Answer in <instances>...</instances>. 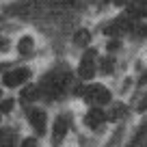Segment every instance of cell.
<instances>
[{
    "label": "cell",
    "instance_id": "2",
    "mask_svg": "<svg viewBox=\"0 0 147 147\" xmlns=\"http://www.w3.org/2000/svg\"><path fill=\"white\" fill-rule=\"evenodd\" d=\"M82 97L93 106H104L110 102V91L102 84H91V87L82 89Z\"/></svg>",
    "mask_w": 147,
    "mask_h": 147
},
{
    "label": "cell",
    "instance_id": "12",
    "mask_svg": "<svg viewBox=\"0 0 147 147\" xmlns=\"http://www.w3.org/2000/svg\"><path fill=\"white\" fill-rule=\"evenodd\" d=\"M106 48H108V52H115V50H119L121 48V41H119V37H113L108 43H106Z\"/></svg>",
    "mask_w": 147,
    "mask_h": 147
},
{
    "label": "cell",
    "instance_id": "17",
    "mask_svg": "<svg viewBox=\"0 0 147 147\" xmlns=\"http://www.w3.org/2000/svg\"><path fill=\"white\" fill-rule=\"evenodd\" d=\"M138 84H147V71H143V76H141V80H138Z\"/></svg>",
    "mask_w": 147,
    "mask_h": 147
},
{
    "label": "cell",
    "instance_id": "18",
    "mask_svg": "<svg viewBox=\"0 0 147 147\" xmlns=\"http://www.w3.org/2000/svg\"><path fill=\"white\" fill-rule=\"evenodd\" d=\"M0 147H5V145H0Z\"/></svg>",
    "mask_w": 147,
    "mask_h": 147
},
{
    "label": "cell",
    "instance_id": "13",
    "mask_svg": "<svg viewBox=\"0 0 147 147\" xmlns=\"http://www.w3.org/2000/svg\"><path fill=\"white\" fill-rule=\"evenodd\" d=\"M11 108H13V100H7V102L0 104V110H2V113H9Z\"/></svg>",
    "mask_w": 147,
    "mask_h": 147
},
{
    "label": "cell",
    "instance_id": "1",
    "mask_svg": "<svg viewBox=\"0 0 147 147\" xmlns=\"http://www.w3.org/2000/svg\"><path fill=\"white\" fill-rule=\"evenodd\" d=\"M69 78H71V76H69L67 69H65V71H52L41 80L39 91H43V95L50 97V100H56V97H61L65 93V89L69 87Z\"/></svg>",
    "mask_w": 147,
    "mask_h": 147
},
{
    "label": "cell",
    "instance_id": "16",
    "mask_svg": "<svg viewBox=\"0 0 147 147\" xmlns=\"http://www.w3.org/2000/svg\"><path fill=\"white\" fill-rule=\"evenodd\" d=\"M115 7H123V5H130V0H113Z\"/></svg>",
    "mask_w": 147,
    "mask_h": 147
},
{
    "label": "cell",
    "instance_id": "10",
    "mask_svg": "<svg viewBox=\"0 0 147 147\" xmlns=\"http://www.w3.org/2000/svg\"><path fill=\"white\" fill-rule=\"evenodd\" d=\"M89 39H91V35H89V30H84V28H82V30H78L76 35H74V43H76L78 48H80V46H87Z\"/></svg>",
    "mask_w": 147,
    "mask_h": 147
},
{
    "label": "cell",
    "instance_id": "8",
    "mask_svg": "<svg viewBox=\"0 0 147 147\" xmlns=\"http://www.w3.org/2000/svg\"><path fill=\"white\" fill-rule=\"evenodd\" d=\"M15 50H18L22 56H30V54H32V50H35V39H32L30 35H24L22 39L18 41Z\"/></svg>",
    "mask_w": 147,
    "mask_h": 147
},
{
    "label": "cell",
    "instance_id": "15",
    "mask_svg": "<svg viewBox=\"0 0 147 147\" xmlns=\"http://www.w3.org/2000/svg\"><path fill=\"white\" fill-rule=\"evenodd\" d=\"M138 110H141V113H143V110H147V95L141 100V104H138Z\"/></svg>",
    "mask_w": 147,
    "mask_h": 147
},
{
    "label": "cell",
    "instance_id": "14",
    "mask_svg": "<svg viewBox=\"0 0 147 147\" xmlns=\"http://www.w3.org/2000/svg\"><path fill=\"white\" fill-rule=\"evenodd\" d=\"M11 48V43L7 41V39H0V52H7Z\"/></svg>",
    "mask_w": 147,
    "mask_h": 147
},
{
    "label": "cell",
    "instance_id": "6",
    "mask_svg": "<svg viewBox=\"0 0 147 147\" xmlns=\"http://www.w3.org/2000/svg\"><path fill=\"white\" fill-rule=\"evenodd\" d=\"M67 130H69L67 119H65L63 115H61V117H56L54 128H52V145H54V147H59L61 143H63V138L67 136Z\"/></svg>",
    "mask_w": 147,
    "mask_h": 147
},
{
    "label": "cell",
    "instance_id": "5",
    "mask_svg": "<svg viewBox=\"0 0 147 147\" xmlns=\"http://www.w3.org/2000/svg\"><path fill=\"white\" fill-rule=\"evenodd\" d=\"M26 117H28V121H30V125L35 128L37 134H43V132H46L48 117H46V113H43L41 108H28L26 110Z\"/></svg>",
    "mask_w": 147,
    "mask_h": 147
},
{
    "label": "cell",
    "instance_id": "9",
    "mask_svg": "<svg viewBox=\"0 0 147 147\" xmlns=\"http://www.w3.org/2000/svg\"><path fill=\"white\" fill-rule=\"evenodd\" d=\"M115 69V59L113 56H102L100 59V71L102 74H113Z\"/></svg>",
    "mask_w": 147,
    "mask_h": 147
},
{
    "label": "cell",
    "instance_id": "11",
    "mask_svg": "<svg viewBox=\"0 0 147 147\" xmlns=\"http://www.w3.org/2000/svg\"><path fill=\"white\" fill-rule=\"evenodd\" d=\"M37 91H39V89H35V87H26V89H24V93H22V100H24V102H28V100H35V97L39 95Z\"/></svg>",
    "mask_w": 147,
    "mask_h": 147
},
{
    "label": "cell",
    "instance_id": "7",
    "mask_svg": "<svg viewBox=\"0 0 147 147\" xmlns=\"http://www.w3.org/2000/svg\"><path fill=\"white\" fill-rule=\"evenodd\" d=\"M104 121H106V113H104V110L100 108V106L91 108V110L87 113V117H84V123H87L89 128H93V130H95L97 125H102Z\"/></svg>",
    "mask_w": 147,
    "mask_h": 147
},
{
    "label": "cell",
    "instance_id": "3",
    "mask_svg": "<svg viewBox=\"0 0 147 147\" xmlns=\"http://www.w3.org/2000/svg\"><path fill=\"white\" fill-rule=\"evenodd\" d=\"M95 67H97V54L95 50H87L80 59V65H78V76L84 80L93 78L95 76Z\"/></svg>",
    "mask_w": 147,
    "mask_h": 147
},
{
    "label": "cell",
    "instance_id": "4",
    "mask_svg": "<svg viewBox=\"0 0 147 147\" xmlns=\"http://www.w3.org/2000/svg\"><path fill=\"white\" fill-rule=\"evenodd\" d=\"M28 78H30V69L28 67H15V69H9L7 74H2L5 87H20V84H24Z\"/></svg>",
    "mask_w": 147,
    "mask_h": 147
}]
</instances>
